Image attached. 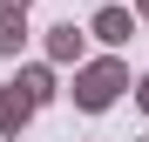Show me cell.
Listing matches in <instances>:
<instances>
[{"label": "cell", "mask_w": 149, "mask_h": 142, "mask_svg": "<svg viewBox=\"0 0 149 142\" xmlns=\"http://www.w3.org/2000/svg\"><path fill=\"white\" fill-rule=\"evenodd\" d=\"M115 81H122V75H115V68H95V75L81 81V102H88V108H102V102H109V95H115Z\"/></svg>", "instance_id": "1"}, {"label": "cell", "mask_w": 149, "mask_h": 142, "mask_svg": "<svg viewBox=\"0 0 149 142\" xmlns=\"http://www.w3.org/2000/svg\"><path fill=\"white\" fill-rule=\"evenodd\" d=\"M95 34H102V41H122V34H129V14H102V20H95Z\"/></svg>", "instance_id": "2"}, {"label": "cell", "mask_w": 149, "mask_h": 142, "mask_svg": "<svg viewBox=\"0 0 149 142\" xmlns=\"http://www.w3.org/2000/svg\"><path fill=\"white\" fill-rule=\"evenodd\" d=\"M142 102H149V81H142Z\"/></svg>", "instance_id": "3"}]
</instances>
